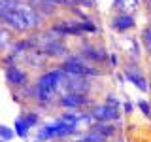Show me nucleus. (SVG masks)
<instances>
[{"label":"nucleus","instance_id":"obj_1","mask_svg":"<svg viewBox=\"0 0 151 142\" xmlns=\"http://www.w3.org/2000/svg\"><path fill=\"white\" fill-rule=\"evenodd\" d=\"M0 21L4 25H8L13 30L19 32H27V30H34L42 25V15L38 13V9L32 6V4H25V2H19L13 8L6 9V12L0 13Z\"/></svg>","mask_w":151,"mask_h":142},{"label":"nucleus","instance_id":"obj_2","mask_svg":"<svg viewBox=\"0 0 151 142\" xmlns=\"http://www.w3.org/2000/svg\"><path fill=\"white\" fill-rule=\"evenodd\" d=\"M64 82V72L63 70H49V72L42 74L40 80L36 83V99L40 102H49L53 101V97L57 95Z\"/></svg>","mask_w":151,"mask_h":142},{"label":"nucleus","instance_id":"obj_3","mask_svg":"<svg viewBox=\"0 0 151 142\" xmlns=\"http://www.w3.org/2000/svg\"><path fill=\"white\" fill-rule=\"evenodd\" d=\"M78 129V125H70V123H66L63 120H57L55 123H51V125H45L42 127L40 131H38V138L40 140H51V138H60V136H68L76 133Z\"/></svg>","mask_w":151,"mask_h":142},{"label":"nucleus","instance_id":"obj_4","mask_svg":"<svg viewBox=\"0 0 151 142\" xmlns=\"http://www.w3.org/2000/svg\"><path fill=\"white\" fill-rule=\"evenodd\" d=\"M63 72H68L72 76H98L100 72H98L96 68H91V66H87L85 63H81L79 59H76V57H72L70 61H66V63L63 64Z\"/></svg>","mask_w":151,"mask_h":142},{"label":"nucleus","instance_id":"obj_5","mask_svg":"<svg viewBox=\"0 0 151 142\" xmlns=\"http://www.w3.org/2000/svg\"><path fill=\"white\" fill-rule=\"evenodd\" d=\"M53 32L59 36H74V34H83L81 21H74V19H63V21L53 25Z\"/></svg>","mask_w":151,"mask_h":142},{"label":"nucleus","instance_id":"obj_6","mask_svg":"<svg viewBox=\"0 0 151 142\" xmlns=\"http://www.w3.org/2000/svg\"><path fill=\"white\" fill-rule=\"evenodd\" d=\"M89 116H91L93 120L100 121V123H106V121H111V120H117V117H119V108L110 106V104L104 102L102 106H96V108H94Z\"/></svg>","mask_w":151,"mask_h":142},{"label":"nucleus","instance_id":"obj_7","mask_svg":"<svg viewBox=\"0 0 151 142\" xmlns=\"http://www.w3.org/2000/svg\"><path fill=\"white\" fill-rule=\"evenodd\" d=\"M6 82L15 87H23L27 83V72L23 68H19L17 64H12L6 68Z\"/></svg>","mask_w":151,"mask_h":142},{"label":"nucleus","instance_id":"obj_8","mask_svg":"<svg viewBox=\"0 0 151 142\" xmlns=\"http://www.w3.org/2000/svg\"><path fill=\"white\" fill-rule=\"evenodd\" d=\"M59 104L64 108H81L83 104H87V97L83 93H66L63 95Z\"/></svg>","mask_w":151,"mask_h":142},{"label":"nucleus","instance_id":"obj_9","mask_svg":"<svg viewBox=\"0 0 151 142\" xmlns=\"http://www.w3.org/2000/svg\"><path fill=\"white\" fill-rule=\"evenodd\" d=\"M42 53H44L45 57L57 59V57H63V55L66 53V47H64V46H63V44H60V42L53 36V38H51V40L44 46V51H42Z\"/></svg>","mask_w":151,"mask_h":142},{"label":"nucleus","instance_id":"obj_10","mask_svg":"<svg viewBox=\"0 0 151 142\" xmlns=\"http://www.w3.org/2000/svg\"><path fill=\"white\" fill-rule=\"evenodd\" d=\"M132 25H134V19H132V15H129V13H121V15H117L113 19V28L119 30V32L129 30Z\"/></svg>","mask_w":151,"mask_h":142},{"label":"nucleus","instance_id":"obj_11","mask_svg":"<svg viewBox=\"0 0 151 142\" xmlns=\"http://www.w3.org/2000/svg\"><path fill=\"white\" fill-rule=\"evenodd\" d=\"M83 55L89 57L91 61H94V63H104V61L108 59V53L104 49H96V47H85L83 49Z\"/></svg>","mask_w":151,"mask_h":142},{"label":"nucleus","instance_id":"obj_12","mask_svg":"<svg viewBox=\"0 0 151 142\" xmlns=\"http://www.w3.org/2000/svg\"><path fill=\"white\" fill-rule=\"evenodd\" d=\"M125 76H127V78H129L130 82L136 85V87L140 89V91H147V83H145V80L142 78V76H140L138 72H134V70H130V68H129V70H127V74H125Z\"/></svg>","mask_w":151,"mask_h":142},{"label":"nucleus","instance_id":"obj_13","mask_svg":"<svg viewBox=\"0 0 151 142\" xmlns=\"http://www.w3.org/2000/svg\"><path fill=\"white\" fill-rule=\"evenodd\" d=\"M91 129H93V133H96V135H100V136H111L113 133H115V127L108 125V123H94Z\"/></svg>","mask_w":151,"mask_h":142},{"label":"nucleus","instance_id":"obj_14","mask_svg":"<svg viewBox=\"0 0 151 142\" xmlns=\"http://www.w3.org/2000/svg\"><path fill=\"white\" fill-rule=\"evenodd\" d=\"M13 127H15V135H17V136H21V138H25V136H27L28 125L25 123V117H23V116L15 117V123H13Z\"/></svg>","mask_w":151,"mask_h":142},{"label":"nucleus","instance_id":"obj_15","mask_svg":"<svg viewBox=\"0 0 151 142\" xmlns=\"http://www.w3.org/2000/svg\"><path fill=\"white\" fill-rule=\"evenodd\" d=\"M9 44H12V32L8 28L0 27V51H4Z\"/></svg>","mask_w":151,"mask_h":142},{"label":"nucleus","instance_id":"obj_16","mask_svg":"<svg viewBox=\"0 0 151 142\" xmlns=\"http://www.w3.org/2000/svg\"><path fill=\"white\" fill-rule=\"evenodd\" d=\"M13 135H15V131H12L6 125H0V138H2L4 142H9V140L13 138Z\"/></svg>","mask_w":151,"mask_h":142},{"label":"nucleus","instance_id":"obj_17","mask_svg":"<svg viewBox=\"0 0 151 142\" xmlns=\"http://www.w3.org/2000/svg\"><path fill=\"white\" fill-rule=\"evenodd\" d=\"M104 140V136L100 135H96V133H89V135H85L81 140H78V142H102Z\"/></svg>","mask_w":151,"mask_h":142},{"label":"nucleus","instance_id":"obj_18","mask_svg":"<svg viewBox=\"0 0 151 142\" xmlns=\"http://www.w3.org/2000/svg\"><path fill=\"white\" fill-rule=\"evenodd\" d=\"M142 40H144V44H145V49L151 53V28H145V30L142 32Z\"/></svg>","mask_w":151,"mask_h":142},{"label":"nucleus","instance_id":"obj_19","mask_svg":"<svg viewBox=\"0 0 151 142\" xmlns=\"http://www.w3.org/2000/svg\"><path fill=\"white\" fill-rule=\"evenodd\" d=\"M36 121H38V114L36 112H30V114H27V116H25V123L28 125V129H30V127H34Z\"/></svg>","mask_w":151,"mask_h":142},{"label":"nucleus","instance_id":"obj_20","mask_svg":"<svg viewBox=\"0 0 151 142\" xmlns=\"http://www.w3.org/2000/svg\"><path fill=\"white\" fill-rule=\"evenodd\" d=\"M81 28H83V32H96V27H94V23L89 21V19L81 21Z\"/></svg>","mask_w":151,"mask_h":142},{"label":"nucleus","instance_id":"obj_21","mask_svg":"<svg viewBox=\"0 0 151 142\" xmlns=\"http://www.w3.org/2000/svg\"><path fill=\"white\" fill-rule=\"evenodd\" d=\"M42 2H47V4H70L72 0H42Z\"/></svg>","mask_w":151,"mask_h":142},{"label":"nucleus","instance_id":"obj_22","mask_svg":"<svg viewBox=\"0 0 151 142\" xmlns=\"http://www.w3.org/2000/svg\"><path fill=\"white\" fill-rule=\"evenodd\" d=\"M138 106L142 108V112H144V114H149V104H147V102L140 101V102H138Z\"/></svg>","mask_w":151,"mask_h":142},{"label":"nucleus","instance_id":"obj_23","mask_svg":"<svg viewBox=\"0 0 151 142\" xmlns=\"http://www.w3.org/2000/svg\"><path fill=\"white\" fill-rule=\"evenodd\" d=\"M125 112H127V114H130V112H132V104H130V102H127V104H125Z\"/></svg>","mask_w":151,"mask_h":142}]
</instances>
